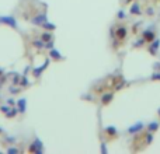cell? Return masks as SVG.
Listing matches in <instances>:
<instances>
[{
	"mask_svg": "<svg viewBox=\"0 0 160 154\" xmlns=\"http://www.w3.org/2000/svg\"><path fill=\"white\" fill-rule=\"evenodd\" d=\"M143 37H145V41H146V42H150V44H152L153 38H154V34H153V32H149V31H146Z\"/></svg>",
	"mask_w": 160,
	"mask_h": 154,
	"instance_id": "obj_1",
	"label": "cell"
},
{
	"mask_svg": "<svg viewBox=\"0 0 160 154\" xmlns=\"http://www.w3.org/2000/svg\"><path fill=\"white\" fill-rule=\"evenodd\" d=\"M142 128H143V125H142V123H136L134 128H131V133H135V130H141Z\"/></svg>",
	"mask_w": 160,
	"mask_h": 154,
	"instance_id": "obj_2",
	"label": "cell"
},
{
	"mask_svg": "<svg viewBox=\"0 0 160 154\" xmlns=\"http://www.w3.org/2000/svg\"><path fill=\"white\" fill-rule=\"evenodd\" d=\"M157 128H159V123H157V122H153V123H150V125H149V130H150V132L157 130Z\"/></svg>",
	"mask_w": 160,
	"mask_h": 154,
	"instance_id": "obj_3",
	"label": "cell"
},
{
	"mask_svg": "<svg viewBox=\"0 0 160 154\" xmlns=\"http://www.w3.org/2000/svg\"><path fill=\"white\" fill-rule=\"evenodd\" d=\"M141 10H139V7L138 6H134V8H132V13H139Z\"/></svg>",
	"mask_w": 160,
	"mask_h": 154,
	"instance_id": "obj_4",
	"label": "cell"
},
{
	"mask_svg": "<svg viewBox=\"0 0 160 154\" xmlns=\"http://www.w3.org/2000/svg\"><path fill=\"white\" fill-rule=\"evenodd\" d=\"M157 79H160V73H157V74H154L152 77V80H157Z\"/></svg>",
	"mask_w": 160,
	"mask_h": 154,
	"instance_id": "obj_5",
	"label": "cell"
},
{
	"mask_svg": "<svg viewBox=\"0 0 160 154\" xmlns=\"http://www.w3.org/2000/svg\"><path fill=\"white\" fill-rule=\"evenodd\" d=\"M159 115H160V111H159Z\"/></svg>",
	"mask_w": 160,
	"mask_h": 154,
	"instance_id": "obj_6",
	"label": "cell"
}]
</instances>
